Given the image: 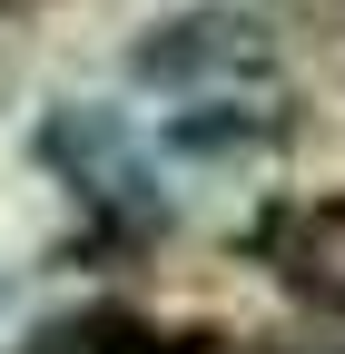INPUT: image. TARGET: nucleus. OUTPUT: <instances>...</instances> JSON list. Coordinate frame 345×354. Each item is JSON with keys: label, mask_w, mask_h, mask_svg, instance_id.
<instances>
[{"label": "nucleus", "mask_w": 345, "mask_h": 354, "mask_svg": "<svg viewBox=\"0 0 345 354\" xmlns=\"http://www.w3.org/2000/svg\"><path fill=\"white\" fill-rule=\"evenodd\" d=\"M128 79L139 88H218V79H276V39L256 10L227 0H197V10H168L128 39Z\"/></svg>", "instance_id": "f257e3e1"}, {"label": "nucleus", "mask_w": 345, "mask_h": 354, "mask_svg": "<svg viewBox=\"0 0 345 354\" xmlns=\"http://www.w3.org/2000/svg\"><path fill=\"white\" fill-rule=\"evenodd\" d=\"M286 128H296V109L276 79H218V88H178V109L158 118V148L188 167H237V158L286 148Z\"/></svg>", "instance_id": "f03ea898"}, {"label": "nucleus", "mask_w": 345, "mask_h": 354, "mask_svg": "<svg viewBox=\"0 0 345 354\" xmlns=\"http://www.w3.org/2000/svg\"><path fill=\"white\" fill-rule=\"evenodd\" d=\"M256 266H276V286H296L306 305H326V315H345V187L326 197H286L247 227Z\"/></svg>", "instance_id": "7ed1b4c3"}]
</instances>
